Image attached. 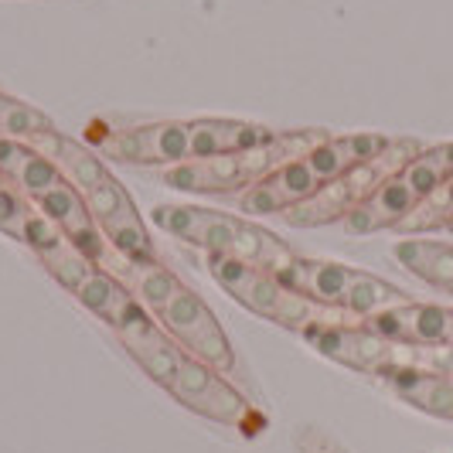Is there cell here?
<instances>
[{
    "label": "cell",
    "instance_id": "1",
    "mask_svg": "<svg viewBox=\"0 0 453 453\" xmlns=\"http://www.w3.org/2000/svg\"><path fill=\"white\" fill-rule=\"evenodd\" d=\"M154 222L184 242L208 250V256H232L259 270L280 273L296 259L294 250L280 235H273L270 228L226 215V211H208L195 204H157Z\"/></svg>",
    "mask_w": 453,
    "mask_h": 453
},
{
    "label": "cell",
    "instance_id": "2",
    "mask_svg": "<svg viewBox=\"0 0 453 453\" xmlns=\"http://www.w3.org/2000/svg\"><path fill=\"white\" fill-rule=\"evenodd\" d=\"M208 270L215 276V283L232 300H239L246 311L276 320L283 327H294L300 334L318 331V327H362V318L348 314L344 307H324V303L294 294L270 270L239 263L232 256H208Z\"/></svg>",
    "mask_w": 453,
    "mask_h": 453
},
{
    "label": "cell",
    "instance_id": "3",
    "mask_svg": "<svg viewBox=\"0 0 453 453\" xmlns=\"http://www.w3.org/2000/svg\"><path fill=\"white\" fill-rule=\"evenodd\" d=\"M426 147L412 136H395L388 140L386 150L375 154L372 160H365L358 167H351L348 174H341L334 181L320 184L318 191L307 202L294 204L290 211H283V222L294 228H314L327 226V222H344L348 211H355L365 198H372L386 181H392L395 174L406 171V164L419 157Z\"/></svg>",
    "mask_w": 453,
    "mask_h": 453
},
{
    "label": "cell",
    "instance_id": "4",
    "mask_svg": "<svg viewBox=\"0 0 453 453\" xmlns=\"http://www.w3.org/2000/svg\"><path fill=\"white\" fill-rule=\"evenodd\" d=\"M157 318H160V327L178 341V348H181L188 358L215 368L219 375H226V372L235 368V351L228 344L222 324L215 320V314L208 311V303L195 290L181 287L178 294L160 307Z\"/></svg>",
    "mask_w": 453,
    "mask_h": 453
},
{
    "label": "cell",
    "instance_id": "5",
    "mask_svg": "<svg viewBox=\"0 0 453 453\" xmlns=\"http://www.w3.org/2000/svg\"><path fill=\"white\" fill-rule=\"evenodd\" d=\"M96 143L106 157H116L123 164H140V167H174V164L191 157L188 123H178V119L113 130V134L99 136Z\"/></svg>",
    "mask_w": 453,
    "mask_h": 453
},
{
    "label": "cell",
    "instance_id": "6",
    "mask_svg": "<svg viewBox=\"0 0 453 453\" xmlns=\"http://www.w3.org/2000/svg\"><path fill=\"white\" fill-rule=\"evenodd\" d=\"M167 392L191 412H198L211 423H222V426H242L250 416L246 399L228 386L215 368L195 362V358H184Z\"/></svg>",
    "mask_w": 453,
    "mask_h": 453
},
{
    "label": "cell",
    "instance_id": "7",
    "mask_svg": "<svg viewBox=\"0 0 453 453\" xmlns=\"http://www.w3.org/2000/svg\"><path fill=\"white\" fill-rule=\"evenodd\" d=\"M303 338L318 348L320 355L334 358L344 368L368 372V375H392L403 365V344L388 341L368 327H318Z\"/></svg>",
    "mask_w": 453,
    "mask_h": 453
},
{
    "label": "cell",
    "instance_id": "8",
    "mask_svg": "<svg viewBox=\"0 0 453 453\" xmlns=\"http://www.w3.org/2000/svg\"><path fill=\"white\" fill-rule=\"evenodd\" d=\"M116 334L123 341V348L134 355V362L164 388L174 382L178 368L188 358L181 348H178V341L171 338L143 307H136L134 314L116 327Z\"/></svg>",
    "mask_w": 453,
    "mask_h": 453
},
{
    "label": "cell",
    "instance_id": "9",
    "mask_svg": "<svg viewBox=\"0 0 453 453\" xmlns=\"http://www.w3.org/2000/svg\"><path fill=\"white\" fill-rule=\"evenodd\" d=\"M320 181L314 178V171L307 167V160H290L280 171H273L270 178H263L259 184L246 188L239 195V208L242 211H256V215H283L294 204L307 202Z\"/></svg>",
    "mask_w": 453,
    "mask_h": 453
},
{
    "label": "cell",
    "instance_id": "10",
    "mask_svg": "<svg viewBox=\"0 0 453 453\" xmlns=\"http://www.w3.org/2000/svg\"><path fill=\"white\" fill-rule=\"evenodd\" d=\"M276 130L259 127V123H242V119H191L188 123V143L191 157H222V154H242L252 147L270 143Z\"/></svg>",
    "mask_w": 453,
    "mask_h": 453
},
{
    "label": "cell",
    "instance_id": "11",
    "mask_svg": "<svg viewBox=\"0 0 453 453\" xmlns=\"http://www.w3.org/2000/svg\"><path fill=\"white\" fill-rule=\"evenodd\" d=\"M355 270L344 266V263H331V259H300L296 256L290 266L276 273V280L283 287H290L294 294L307 296L314 303H324V307H341L344 300V290L351 283Z\"/></svg>",
    "mask_w": 453,
    "mask_h": 453
},
{
    "label": "cell",
    "instance_id": "12",
    "mask_svg": "<svg viewBox=\"0 0 453 453\" xmlns=\"http://www.w3.org/2000/svg\"><path fill=\"white\" fill-rule=\"evenodd\" d=\"M388 143V136L382 134H351V136H327L324 143H318L307 154V167L314 171V178L320 184L334 181L341 174H348L351 167H358L365 160H372L375 154H382Z\"/></svg>",
    "mask_w": 453,
    "mask_h": 453
},
{
    "label": "cell",
    "instance_id": "13",
    "mask_svg": "<svg viewBox=\"0 0 453 453\" xmlns=\"http://www.w3.org/2000/svg\"><path fill=\"white\" fill-rule=\"evenodd\" d=\"M416 195L409 191V184L395 174L392 181H386L372 198H365L355 211L344 215V228L355 232V235H372V232H382V228H395L409 211L416 208Z\"/></svg>",
    "mask_w": 453,
    "mask_h": 453
},
{
    "label": "cell",
    "instance_id": "14",
    "mask_svg": "<svg viewBox=\"0 0 453 453\" xmlns=\"http://www.w3.org/2000/svg\"><path fill=\"white\" fill-rule=\"evenodd\" d=\"M392 256H395L412 276H419L423 283L453 294V246L450 242L403 239V242L392 246Z\"/></svg>",
    "mask_w": 453,
    "mask_h": 453
},
{
    "label": "cell",
    "instance_id": "15",
    "mask_svg": "<svg viewBox=\"0 0 453 453\" xmlns=\"http://www.w3.org/2000/svg\"><path fill=\"white\" fill-rule=\"evenodd\" d=\"M75 296H79V303H82L86 311H92L99 320H106L113 331L140 307V300L134 296V290H130L127 283H119L113 273H103V270L92 273L89 280L75 290Z\"/></svg>",
    "mask_w": 453,
    "mask_h": 453
},
{
    "label": "cell",
    "instance_id": "16",
    "mask_svg": "<svg viewBox=\"0 0 453 453\" xmlns=\"http://www.w3.org/2000/svg\"><path fill=\"white\" fill-rule=\"evenodd\" d=\"M386 379L406 403H412L423 412H430V416H440V419H450L453 423V379L430 375V372H409V368L392 372Z\"/></svg>",
    "mask_w": 453,
    "mask_h": 453
},
{
    "label": "cell",
    "instance_id": "17",
    "mask_svg": "<svg viewBox=\"0 0 453 453\" xmlns=\"http://www.w3.org/2000/svg\"><path fill=\"white\" fill-rule=\"evenodd\" d=\"M403 303H409V296L395 283H388L382 276H372V273H362V270H355L348 290H344V300H341V307L348 314L362 318V324L368 318H375V314H386L392 307H403Z\"/></svg>",
    "mask_w": 453,
    "mask_h": 453
},
{
    "label": "cell",
    "instance_id": "18",
    "mask_svg": "<svg viewBox=\"0 0 453 453\" xmlns=\"http://www.w3.org/2000/svg\"><path fill=\"white\" fill-rule=\"evenodd\" d=\"M119 273L127 276V283H130V290H134L136 300L147 303L154 314L181 290V280L167 270V266H160V263H130V259H127Z\"/></svg>",
    "mask_w": 453,
    "mask_h": 453
},
{
    "label": "cell",
    "instance_id": "19",
    "mask_svg": "<svg viewBox=\"0 0 453 453\" xmlns=\"http://www.w3.org/2000/svg\"><path fill=\"white\" fill-rule=\"evenodd\" d=\"M399 178L409 184V191L416 198H426L433 188H440L447 178H453V143L426 147L412 164H406V171Z\"/></svg>",
    "mask_w": 453,
    "mask_h": 453
},
{
    "label": "cell",
    "instance_id": "20",
    "mask_svg": "<svg viewBox=\"0 0 453 453\" xmlns=\"http://www.w3.org/2000/svg\"><path fill=\"white\" fill-rule=\"evenodd\" d=\"M450 222H453V178H447L440 188H433L426 198L416 202V208L395 226V232H403V235H423V232L447 228Z\"/></svg>",
    "mask_w": 453,
    "mask_h": 453
},
{
    "label": "cell",
    "instance_id": "21",
    "mask_svg": "<svg viewBox=\"0 0 453 453\" xmlns=\"http://www.w3.org/2000/svg\"><path fill=\"white\" fill-rule=\"evenodd\" d=\"M38 259L45 263V270L65 287V290H79L86 280H89L92 273H96V263L92 259H86L82 252L75 250L68 239H62V242H55L51 250H42L38 252Z\"/></svg>",
    "mask_w": 453,
    "mask_h": 453
},
{
    "label": "cell",
    "instance_id": "22",
    "mask_svg": "<svg viewBox=\"0 0 453 453\" xmlns=\"http://www.w3.org/2000/svg\"><path fill=\"white\" fill-rule=\"evenodd\" d=\"M82 202H86V208H89V215L96 219V226L99 228L136 208L134 198L127 195V188L116 181L113 174H106L99 184H92L89 191H82Z\"/></svg>",
    "mask_w": 453,
    "mask_h": 453
},
{
    "label": "cell",
    "instance_id": "23",
    "mask_svg": "<svg viewBox=\"0 0 453 453\" xmlns=\"http://www.w3.org/2000/svg\"><path fill=\"white\" fill-rule=\"evenodd\" d=\"M31 219H35V202L24 198L14 184H7V181L0 184V232L11 235V239H18V242H24Z\"/></svg>",
    "mask_w": 453,
    "mask_h": 453
},
{
    "label": "cell",
    "instance_id": "24",
    "mask_svg": "<svg viewBox=\"0 0 453 453\" xmlns=\"http://www.w3.org/2000/svg\"><path fill=\"white\" fill-rule=\"evenodd\" d=\"M0 184H4V178H0Z\"/></svg>",
    "mask_w": 453,
    "mask_h": 453
}]
</instances>
